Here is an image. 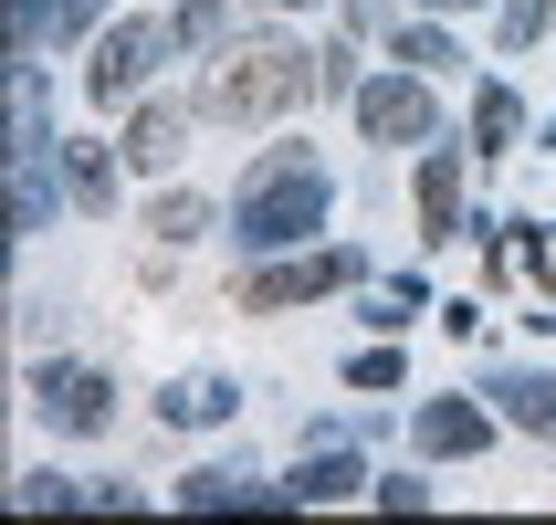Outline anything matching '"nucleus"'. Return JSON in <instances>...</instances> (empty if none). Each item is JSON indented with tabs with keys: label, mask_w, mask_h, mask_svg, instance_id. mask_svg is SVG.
<instances>
[{
	"label": "nucleus",
	"mask_w": 556,
	"mask_h": 525,
	"mask_svg": "<svg viewBox=\"0 0 556 525\" xmlns=\"http://www.w3.org/2000/svg\"><path fill=\"white\" fill-rule=\"evenodd\" d=\"M315 221H326V168H315L305 148H274L242 189H231V242H242L252 263L315 242Z\"/></svg>",
	"instance_id": "1"
},
{
	"label": "nucleus",
	"mask_w": 556,
	"mask_h": 525,
	"mask_svg": "<svg viewBox=\"0 0 556 525\" xmlns=\"http://www.w3.org/2000/svg\"><path fill=\"white\" fill-rule=\"evenodd\" d=\"M305 95H315V53H294V42H242V53L211 74V116L263 126V116H283V105H305Z\"/></svg>",
	"instance_id": "2"
},
{
	"label": "nucleus",
	"mask_w": 556,
	"mask_h": 525,
	"mask_svg": "<svg viewBox=\"0 0 556 525\" xmlns=\"http://www.w3.org/2000/svg\"><path fill=\"white\" fill-rule=\"evenodd\" d=\"M168 42H179V22H116L105 42H94V63H85V95L94 105H137L148 74L168 63Z\"/></svg>",
	"instance_id": "3"
},
{
	"label": "nucleus",
	"mask_w": 556,
	"mask_h": 525,
	"mask_svg": "<svg viewBox=\"0 0 556 525\" xmlns=\"http://www.w3.org/2000/svg\"><path fill=\"white\" fill-rule=\"evenodd\" d=\"M357 126H368L378 148H431L441 137V105L420 74H378V85H357Z\"/></svg>",
	"instance_id": "4"
},
{
	"label": "nucleus",
	"mask_w": 556,
	"mask_h": 525,
	"mask_svg": "<svg viewBox=\"0 0 556 525\" xmlns=\"http://www.w3.org/2000/svg\"><path fill=\"white\" fill-rule=\"evenodd\" d=\"M31 410L53 421V432H74V441H94L105 421H116V389L94 368H31Z\"/></svg>",
	"instance_id": "5"
},
{
	"label": "nucleus",
	"mask_w": 556,
	"mask_h": 525,
	"mask_svg": "<svg viewBox=\"0 0 556 525\" xmlns=\"http://www.w3.org/2000/svg\"><path fill=\"white\" fill-rule=\"evenodd\" d=\"M357 274H368V263L337 242V252H315V263H263V274L242 284V305L274 315V305H305V295H337V284H357Z\"/></svg>",
	"instance_id": "6"
},
{
	"label": "nucleus",
	"mask_w": 556,
	"mask_h": 525,
	"mask_svg": "<svg viewBox=\"0 0 556 525\" xmlns=\"http://www.w3.org/2000/svg\"><path fill=\"white\" fill-rule=\"evenodd\" d=\"M420 242H463V158L452 148L420 158Z\"/></svg>",
	"instance_id": "7"
},
{
	"label": "nucleus",
	"mask_w": 556,
	"mask_h": 525,
	"mask_svg": "<svg viewBox=\"0 0 556 525\" xmlns=\"http://www.w3.org/2000/svg\"><path fill=\"white\" fill-rule=\"evenodd\" d=\"M483 400H504V421H515V432L556 441V378H535V368H494V378H483Z\"/></svg>",
	"instance_id": "8"
},
{
	"label": "nucleus",
	"mask_w": 556,
	"mask_h": 525,
	"mask_svg": "<svg viewBox=\"0 0 556 525\" xmlns=\"http://www.w3.org/2000/svg\"><path fill=\"white\" fill-rule=\"evenodd\" d=\"M179 137H189L179 105H148V95H137V116H126L116 158H126V168H168V158H179Z\"/></svg>",
	"instance_id": "9"
},
{
	"label": "nucleus",
	"mask_w": 556,
	"mask_h": 525,
	"mask_svg": "<svg viewBox=\"0 0 556 525\" xmlns=\"http://www.w3.org/2000/svg\"><path fill=\"white\" fill-rule=\"evenodd\" d=\"M409 441H420L431 463H452V452H483V410H472V400H420Z\"/></svg>",
	"instance_id": "10"
},
{
	"label": "nucleus",
	"mask_w": 556,
	"mask_h": 525,
	"mask_svg": "<svg viewBox=\"0 0 556 525\" xmlns=\"http://www.w3.org/2000/svg\"><path fill=\"white\" fill-rule=\"evenodd\" d=\"M179 504H189V515H220V504H283V484H252L242 463H200L179 484Z\"/></svg>",
	"instance_id": "11"
},
{
	"label": "nucleus",
	"mask_w": 556,
	"mask_h": 525,
	"mask_svg": "<svg viewBox=\"0 0 556 525\" xmlns=\"http://www.w3.org/2000/svg\"><path fill=\"white\" fill-rule=\"evenodd\" d=\"M53 168H63V200H74V211H105V200H116V158L94 148V137H63Z\"/></svg>",
	"instance_id": "12"
},
{
	"label": "nucleus",
	"mask_w": 556,
	"mask_h": 525,
	"mask_svg": "<svg viewBox=\"0 0 556 525\" xmlns=\"http://www.w3.org/2000/svg\"><path fill=\"white\" fill-rule=\"evenodd\" d=\"M357 484H368V473L346 463V452H305V473L283 484V504H346V495H357Z\"/></svg>",
	"instance_id": "13"
},
{
	"label": "nucleus",
	"mask_w": 556,
	"mask_h": 525,
	"mask_svg": "<svg viewBox=\"0 0 556 525\" xmlns=\"http://www.w3.org/2000/svg\"><path fill=\"white\" fill-rule=\"evenodd\" d=\"M231 400H242V389H231V378H179V389H168V421H179V432H200V421H231Z\"/></svg>",
	"instance_id": "14"
},
{
	"label": "nucleus",
	"mask_w": 556,
	"mask_h": 525,
	"mask_svg": "<svg viewBox=\"0 0 556 525\" xmlns=\"http://www.w3.org/2000/svg\"><path fill=\"white\" fill-rule=\"evenodd\" d=\"M420 305H431V284H420V274H400V284H378V295H368V305H357V315H368L378 337H400V326H409V315H420Z\"/></svg>",
	"instance_id": "15"
},
{
	"label": "nucleus",
	"mask_w": 556,
	"mask_h": 525,
	"mask_svg": "<svg viewBox=\"0 0 556 525\" xmlns=\"http://www.w3.org/2000/svg\"><path fill=\"white\" fill-rule=\"evenodd\" d=\"M515 126H526V105H515V95H504V85H483V105H472V148L494 158L504 137H515Z\"/></svg>",
	"instance_id": "16"
},
{
	"label": "nucleus",
	"mask_w": 556,
	"mask_h": 525,
	"mask_svg": "<svg viewBox=\"0 0 556 525\" xmlns=\"http://www.w3.org/2000/svg\"><path fill=\"white\" fill-rule=\"evenodd\" d=\"M148 232H157V242H189V232H211V200H157Z\"/></svg>",
	"instance_id": "17"
},
{
	"label": "nucleus",
	"mask_w": 556,
	"mask_h": 525,
	"mask_svg": "<svg viewBox=\"0 0 556 525\" xmlns=\"http://www.w3.org/2000/svg\"><path fill=\"white\" fill-rule=\"evenodd\" d=\"M546 11H556V0H504V53H526V42H535V32H546Z\"/></svg>",
	"instance_id": "18"
},
{
	"label": "nucleus",
	"mask_w": 556,
	"mask_h": 525,
	"mask_svg": "<svg viewBox=\"0 0 556 525\" xmlns=\"http://www.w3.org/2000/svg\"><path fill=\"white\" fill-rule=\"evenodd\" d=\"M357 389H400V347H368V358H346Z\"/></svg>",
	"instance_id": "19"
},
{
	"label": "nucleus",
	"mask_w": 556,
	"mask_h": 525,
	"mask_svg": "<svg viewBox=\"0 0 556 525\" xmlns=\"http://www.w3.org/2000/svg\"><path fill=\"white\" fill-rule=\"evenodd\" d=\"M378 504H389V515H420V504H431V484H420V473H389V484H368Z\"/></svg>",
	"instance_id": "20"
},
{
	"label": "nucleus",
	"mask_w": 556,
	"mask_h": 525,
	"mask_svg": "<svg viewBox=\"0 0 556 525\" xmlns=\"http://www.w3.org/2000/svg\"><path fill=\"white\" fill-rule=\"evenodd\" d=\"M179 42H189V53H211V42H220V0H189V11H179Z\"/></svg>",
	"instance_id": "21"
},
{
	"label": "nucleus",
	"mask_w": 556,
	"mask_h": 525,
	"mask_svg": "<svg viewBox=\"0 0 556 525\" xmlns=\"http://www.w3.org/2000/svg\"><path fill=\"white\" fill-rule=\"evenodd\" d=\"M400 63H452V42H441L431 22H409V32H400Z\"/></svg>",
	"instance_id": "22"
},
{
	"label": "nucleus",
	"mask_w": 556,
	"mask_h": 525,
	"mask_svg": "<svg viewBox=\"0 0 556 525\" xmlns=\"http://www.w3.org/2000/svg\"><path fill=\"white\" fill-rule=\"evenodd\" d=\"M441 11H472V0H441Z\"/></svg>",
	"instance_id": "23"
},
{
	"label": "nucleus",
	"mask_w": 556,
	"mask_h": 525,
	"mask_svg": "<svg viewBox=\"0 0 556 525\" xmlns=\"http://www.w3.org/2000/svg\"><path fill=\"white\" fill-rule=\"evenodd\" d=\"M283 11H305V0H283Z\"/></svg>",
	"instance_id": "24"
}]
</instances>
